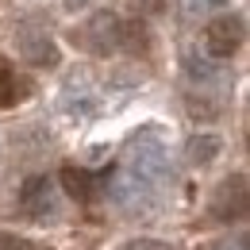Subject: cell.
<instances>
[{"mask_svg": "<svg viewBox=\"0 0 250 250\" xmlns=\"http://www.w3.org/2000/svg\"><path fill=\"white\" fill-rule=\"evenodd\" d=\"M65 8H69V12H81V8H89V4H93V0H62Z\"/></svg>", "mask_w": 250, "mask_h": 250, "instance_id": "17", "label": "cell"}, {"mask_svg": "<svg viewBox=\"0 0 250 250\" xmlns=\"http://www.w3.org/2000/svg\"><path fill=\"white\" fill-rule=\"evenodd\" d=\"M20 54H23V62H31L35 69H54L58 65V42L50 39V35H23L20 39Z\"/></svg>", "mask_w": 250, "mask_h": 250, "instance_id": "6", "label": "cell"}, {"mask_svg": "<svg viewBox=\"0 0 250 250\" xmlns=\"http://www.w3.org/2000/svg\"><path fill=\"white\" fill-rule=\"evenodd\" d=\"M120 46H127L131 54H146V46H150V35L146 27L135 20V23H124V39H120Z\"/></svg>", "mask_w": 250, "mask_h": 250, "instance_id": "11", "label": "cell"}, {"mask_svg": "<svg viewBox=\"0 0 250 250\" xmlns=\"http://www.w3.org/2000/svg\"><path fill=\"white\" fill-rule=\"evenodd\" d=\"M219 150H223V139H219V135H208V131H204V135H192L188 146H185V154H188L192 166H208V162H216Z\"/></svg>", "mask_w": 250, "mask_h": 250, "instance_id": "7", "label": "cell"}, {"mask_svg": "<svg viewBox=\"0 0 250 250\" xmlns=\"http://www.w3.org/2000/svg\"><path fill=\"white\" fill-rule=\"evenodd\" d=\"M185 73L192 81H216L219 77V65L212 58H204V54H196V50H188L185 54Z\"/></svg>", "mask_w": 250, "mask_h": 250, "instance_id": "10", "label": "cell"}, {"mask_svg": "<svg viewBox=\"0 0 250 250\" xmlns=\"http://www.w3.org/2000/svg\"><path fill=\"white\" fill-rule=\"evenodd\" d=\"M243 20L239 16H216L208 27H204V50L212 58H231L239 46H243Z\"/></svg>", "mask_w": 250, "mask_h": 250, "instance_id": "2", "label": "cell"}, {"mask_svg": "<svg viewBox=\"0 0 250 250\" xmlns=\"http://www.w3.org/2000/svg\"><path fill=\"white\" fill-rule=\"evenodd\" d=\"M120 39H124V20L116 12H93V20L85 23V42L93 54H112L120 50Z\"/></svg>", "mask_w": 250, "mask_h": 250, "instance_id": "3", "label": "cell"}, {"mask_svg": "<svg viewBox=\"0 0 250 250\" xmlns=\"http://www.w3.org/2000/svg\"><path fill=\"white\" fill-rule=\"evenodd\" d=\"M188 116H192V120H212V116H216V104H208V100H196V96H188Z\"/></svg>", "mask_w": 250, "mask_h": 250, "instance_id": "12", "label": "cell"}, {"mask_svg": "<svg viewBox=\"0 0 250 250\" xmlns=\"http://www.w3.org/2000/svg\"><path fill=\"white\" fill-rule=\"evenodd\" d=\"M200 250H247V239H235V243H208Z\"/></svg>", "mask_w": 250, "mask_h": 250, "instance_id": "16", "label": "cell"}, {"mask_svg": "<svg viewBox=\"0 0 250 250\" xmlns=\"http://www.w3.org/2000/svg\"><path fill=\"white\" fill-rule=\"evenodd\" d=\"M124 250H169V247L154 243V239H131V243H124Z\"/></svg>", "mask_w": 250, "mask_h": 250, "instance_id": "15", "label": "cell"}, {"mask_svg": "<svg viewBox=\"0 0 250 250\" xmlns=\"http://www.w3.org/2000/svg\"><path fill=\"white\" fill-rule=\"evenodd\" d=\"M212 212H216V219H223V223L243 219V212H247V181H243V177L223 181L219 192H216V200H212Z\"/></svg>", "mask_w": 250, "mask_h": 250, "instance_id": "5", "label": "cell"}, {"mask_svg": "<svg viewBox=\"0 0 250 250\" xmlns=\"http://www.w3.org/2000/svg\"><path fill=\"white\" fill-rule=\"evenodd\" d=\"M139 16H162L166 12V0H135Z\"/></svg>", "mask_w": 250, "mask_h": 250, "instance_id": "14", "label": "cell"}, {"mask_svg": "<svg viewBox=\"0 0 250 250\" xmlns=\"http://www.w3.org/2000/svg\"><path fill=\"white\" fill-rule=\"evenodd\" d=\"M23 96H27V81H23V77H16V69L0 58V108L20 104Z\"/></svg>", "mask_w": 250, "mask_h": 250, "instance_id": "8", "label": "cell"}, {"mask_svg": "<svg viewBox=\"0 0 250 250\" xmlns=\"http://www.w3.org/2000/svg\"><path fill=\"white\" fill-rule=\"evenodd\" d=\"M20 204H23V216H31V219L54 216V185H50V177H31V181H23Z\"/></svg>", "mask_w": 250, "mask_h": 250, "instance_id": "4", "label": "cell"}, {"mask_svg": "<svg viewBox=\"0 0 250 250\" xmlns=\"http://www.w3.org/2000/svg\"><path fill=\"white\" fill-rule=\"evenodd\" d=\"M127 173L131 177H139V181H146V185L154 188L166 173H169V162H166V146L150 139V135H143V139H131V150H127Z\"/></svg>", "mask_w": 250, "mask_h": 250, "instance_id": "1", "label": "cell"}, {"mask_svg": "<svg viewBox=\"0 0 250 250\" xmlns=\"http://www.w3.org/2000/svg\"><path fill=\"white\" fill-rule=\"evenodd\" d=\"M0 250H35L27 239H20V235H8V231H0Z\"/></svg>", "mask_w": 250, "mask_h": 250, "instance_id": "13", "label": "cell"}, {"mask_svg": "<svg viewBox=\"0 0 250 250\" xmlns=\"http://www.w3.org/2000/svg\"><path fill=\"white\" fill-rule=\"evenodd\" d=\"M62 188L73 196V200H93V173H85V169H77V166H62Z\"/></svg>", "mask_w": 250, "mask_h": 250, "instance_id": "9", "label": "cell"}]
</instances>
